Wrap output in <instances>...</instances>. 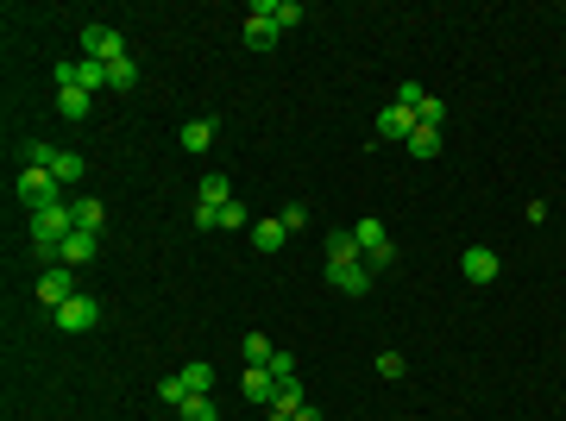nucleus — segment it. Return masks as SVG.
Instances as JSON below:
<instances>
[{"label":"nucleus","mask_w":566,"mask_h":421,"mask_svg":"<svg viewBox=\"0 0 566 421\" xmlns=\"http://www.w3.org/2000/svg\"><path fill=\"white\" fill-rule=\"evenodd\" d=\"M70 295H82L70 265H51V271H38V302H44V308H63Z\"/></svg>","instance_id":"obj_6"},{"label":"nucleus","mask_w":566,"mask_h":421,"mask_svg":"<svg viewBox=\"0 0 566 421\" xmlns=\"http://www.w3.org/2000/svg\"><path fill=\"white\" fill-rule=\"evenodd\" d=\"M133 82H139V63H133V57H120V63H108V89H114V95H127Z\"/></svg>","instance_id":"obj_22"},{"label":"nucleus","mask_w":566,"mask_h":421,"mask_svg":"<svg viewBox=\"0 0 566 421\" xmlns=\"http://www.w3.org/2000/svg\"><path fill=\"white\" fill-rule=\"evenodd\" d=\"M403 371H410V359H403V352H378V378H391V384H397Z\"/></svg>","instance_id":"obj_29"},{"label":"nucleus","mask_w":566,"mask_h":421,"mask_svg":"<svg viewBox=\"0 0 566 421\" xmlns=\"http://www.w3.org/2000/svg\"><path fill=\"white\" fill-rule=\"evenodd\" d=\"M459 271H466V283H491L497 277V252H491V246H466Z\"/></svg>","instance_id":"obj_10"},{"label":"nucleus","mask_w":566,"mask_h":421,"mask_svg":"<svg viewBox=\"0 0 566 421\" xmlns=\"http://www.w3.org/2000/svg\"><path fill=\"white\" fill-rule=\"evenodd\" d=\"M252 13H265V19H271L278 32H289V25H302V19H308V13H302L296 0H252Z\"/></svg>","instance_id":"obj_11"},{"label":"nucleus","mask_w":566,"mask_h":421,"mask_svg":"<svg viewBox=\"0 0 566 421\" xmlns=\"http://www.w3.org/2000/svg\"><path fill=\"white\" fill-rule=\"evenodd\" d=\"M57 108H63V120H89L95 95H89V89H70V82H57Z\"/></svg>","instance_id":"obj_14"},{"label":"nucleus","mask_w":566,"mask_h":421,"mask_svg":"<svg viewBox=\"0 0 566 421\" xmlns=\"http://www.w3.org/2000/svg\"><path fill=\"white\" fill-rule=\"evenodd\" d=\"M214 145V120H189L183 126V151H208Z\"/></svg>","instance_id":"obj_25"},{"label":"nucleus","mask_w":566,"mask_h":421,"mask_svg":"<svg viewBox=\"0 0 566 421\" xmlns=\"http://www.w3.org/2000/svg\"><path fill=\"white\" fill-rule=\"evenodd\" d=\"M403 145H410V157H422V164L428 157H440V133H434V126H416Z\"/></svg>","instance_id":"obj_21"},{"label":"nucleus","mask_w":566,"mask_h":421,"mask_svg":"<svg viewBox=\"0 0 566 421\" xmlns=\"http://www.w3.org/2000/svg\"><path fill=\"white\" fill-rule=\"evenodd\" d=\"M271 378H278V384H289V378H302V371H296V359H289V352H278V359H271Z\"/></svg>","instance_id":"obj_33"},{"label":"nucleus","mask_w":566,"mask_h":421,"mask_svg":"<svg viewBox=\"0 0 566 421\" xmlns=\"http://www.w3.org/2000/svg\"><path fill=\"white\" fill-rule=\"evenodd\" d=\"M51 321H57V327H63V333H89V327H95V321H101V302H95V295H89V289H82V295H70V302H63V308H51Z\"/></svg>","instance_id":"obj_4"},{"label":"nucleus","mask_w":566,"mask_h":421,"mask_svg":"<svg viewBox=\"0 0 566 421\" xmlns=\"http://www.w3.org/2000/svg\"><path fill=\"white\" fill-rule=\"evenodd\" d=\"M176 378L189 384V397H208V390H214V365H208V359H189Z\"/></svg>","instance_id":"obj_17"},{"label":"nucleus","mask_w":566,"mask_h":421,"mask_svg":"<svg viewBox=\"0 0 566 421\" xmlns=\"http://www.w3.org/2000/svg\"><path fill=\"white\" fill-rule=\"evenodd\" d=\"M422 101H428V89H416V82H397V108H410V114H416Z\"/></svg>","instance_id":"obj_31"},{"label":"nucleus","mask_w":566,"mask_h":421,"mask_svg":"<svg viewBox=\"0 0 566 421\" xmlns=\"http://www.w3.org/2000/svg\"><path fill=\"white\" fill-rule=\"evenodd\" d=\"M202 201H208V208H227V201H233V189H227V176H221V170H208V176H202Z\"/></svg>","instance_id":"obj_23"},{"label":"nucleus","mask_w":566,"mask_h":421,"mask_svg":"<svg viewBox=\"0 0 566 421\" xmlns=\"http://www.w3.org/2000/svg\"><path fill=\"white\" fill-rule=\"evenodd\" d=\"M283 239H289L283 220H252V246H259V252H283Z\"/></svg>","instance_id":"obj_18"},{"label":"nucleus","mask_w":566,"mask_h":421,"mask_svg":"<svg viewBox=\"0 0 566 421\" xmlns=\"http://www.w3.org/2000/svg\"><path fill=\"white\" fill-rule=\"evenodd\" d=\"M327 277L340 295H372V265L365 258H353V265H327Z\"/></svg>","instance_id":"obj_8"},{"label":"nucleus","mask_w":566,"mask_h":421,"mask_svg":"<svg viewBox=\"0 0 566 421\" xmlns=\"http://www.w3.org/2000/svg\"><path fill=\"white\" fill-rule=\"evenodd\" d=\"M157 397H164V409H183V403H189V384H183V378H164Z\"/></svg>","instance_id":"obj_28"},{"label":"nucleus","mask_w":566,"mask_h":421,"mask_svg":"<svg viewBox=\"0 0 566 421\" xmlns=\"http://www.w3.org/2000/svg\"><path fill=\"white\" fill-rule=\"evenodd\" d=\"M410 133H416V114H410V108H397V101H391V108H384V114H378V139H410Z\"/></svg>","instance_id":"obj_12"},{"label":"nucleus","mask_w":566,"mask_h":421,"mask_svg":"<svg viewBox=\"0 0 566 421\" xmlns=\"http://www.w3.org/2000/svg\"><path fill=\"white\" fill-rule=\"evenodd\" d=\"M296 421H321V409H315V403H302V409H296Z\"/></svg>","instance_id":"obj_34"},{"label":"nucleus","mask_w":566,"mask_h":421,"mask_svg":"<svg viewBox=\"0 0 566 421\" xmlns=\"http://www.w3.org/2000/svg\"><path fill=\"white\" fill-rule=\"evenodd\" d=\"M214 227H221V233H233V227H246V208H240V201H227V208H221V220H214Z\"/></svg>","instance_id":"obj_32"},{"label":"nucleus","mask_w":566,"mask_h":421,"mask_svg":"<svg viewBox=\"0 0 566 421\" xmlns=\"http://www.w3.org/2000/svg\"><path fill=\"white\" fill-rule=\"evenodd\" d=\"M19 201L38 214V208H51V201H63V182L51 176V170H19Z\"/></svg>","instance_id":"obj_3"},{"label":"nucleus","mask_w":566,"mask_h":421,"mask_svg":"<svg viewBox=\"0 0 566 421\" xmlns=\"http://www.w3.org/2000/svg\"><path fill=\"white\" fill-rule=\"evenodd\" d=\"M82 57H95V63H120V57H127V38H120L114 25H82Z\"/></svg>","instance_id":"obj_5"},{"label":"nucleus","mask_w":566,"mask_h":421,"mask_svg":"<svg viewBox=\"0 0 566 421\" xmlns=\"http://www.w3.org/2000/svg\"><path fill=\"white\" fill-rule=\"evenodd\" d=\"M70 208H76V233H101V220H108V214H101V201H95V195H82V201H70Z\"/></svg>","instance_id":"obj_20"},{"label":"nucleus","mask_w":566,"mask_h":421,"mask_svg":"<svg viewBox=\"0 0 566 421\" xmlns=\"http://www.w3.org/2000/svg\"><path fill=\"white\" fill-rule=\"evenodd\" d=\"M240 352H246V365H271V359H278V346H271L265 333H246V340H240Z\"/></svg>","instance_id":"obj_24"},{"label":"nucleus","mask_w":566,"mask_h":421,"mask_svg":"<svg viewBox=\"0 0 566 421\" xmlns=\"http://www.w3.org/2000/svg\"><path fill=\"white\" fill-rule=\"evenodd\" d=\"M278 220H283V227H289V233H302V227H315V214H308L302 201H289V208H283Z\"/></svg>","instance_id":"obj_30"},{"label":"nucleus","mask_w":566,"mask_h":421,"mask_svg":"<svg viewBox=\"0 0 566 421\" xmlns=\"http://www.w3.org/2000/svg\"><path fill=\"white\" fill-rule=\"evenodd\" d=\"M353 239H359V258H365L372 271L397 265V239L384 233V220H353Z\"/></svg>","instance_id":"obj_2"},{"label":"nucleus","mask_w":566,"mask_h":421,"mask_svg":"<svg viewBox=\"0 0 566 421\" xmlns=\"http://www.w3.org/2000/svg\"><path fill=\"white\" fill-rule=\"evenodd\" d=\"M51 176H57V182H82V176H89V164H82L76 151H57V157H51Z\"/></svg>","instance_id":"obj_19"},{"label":"nucleus","mask_w":566,"mask_h":421,"mask_svg":"<svg viewBox=\"0 0 566 421\" xmlns=\"http://www.w3.org/2000/svg\"><path fill=\"white\" fill-rule=\"evenodd\" d=\"M95 246H101V233H70V239H63V265H70V271L95 265Z\"/></svg>","instance_id":"obj_13"},{"label":"nucleus","mask_w":566,"mask_h":421,"mask_svg":"<svg viewBox=\"0 0 566 421\" xmlns=\"http://www.w3.org/2000/svg\"><path fill=\"white\" fill-rule=\"evenodd\" d=\"M278 38H283V32L265 19V13H246V51H271Z\"/></svg>","instance_id":"obj_16"},{"label":"nucleus","mask_w":566,"mask_h":421,"mask_svg":"<svg viewBox=\"0 0 566 421\" xmlns=\"http://www.w3.org/2000/svg\"><path fill=\"white\" fill-rule=\"evenodd\" d=\"M321 246H327V265H353V258H359V239H353V227H334Z\"/></svg>","instance_id":"obj_15"},{"label":"nucleus","mask_w":566,"mask_h":421,"mask_svg":"<svg viewBox=\"0 0 566 421\" xmlns=\"http://www.w3.org/2000/svg\"><path fill=\"white\" fill-rule=\"evenodd\" d=\"M176 416H183V421H221V409H214V397H189Z\"/></svg>","instance_id":"obj_26"},{"label":"nucleus","mask_w":566,"mask_h":421,"mask_svg":"<svg viewBox=\"0 0 566 421\" xmlns=\"http://www.w3.org/2000/svg\"><path fill=\"white\" fill-rule=\"evenodd\" d=\"M440 120H447V101H440V95H428L422 108H416V126H434V133H440Z\"/></svg>","instance_id":"obj_27"},{"label":"nucleus","mask_w":566,"mask_h":421,"mask_svg":"<svg viewBox=\"0 0 566 421\" xmlns=\"http://www.w3.org/2000/svg\"><path fill=\"white\" fill-rule=\"evenodd\" d=\"M57 82H70V89H89V95H101V89H108V63H95V57H76V63H63V70H57Z\"/></svg>","instance_id":"obj_7"},{"label":"nucleus","mask_w":566,"mask_h":421,"mask_svg":"<svg viewBox=\"0 0 566 421\" xmlns=\"http://www.w3.org/2000/svg\"><path fill=\"white\" fill-rule=\"evenodd\" d=\"M70 233H76V208H63V201H51V208L32 214V252L44 258V271L63 265V239Z\"/></svg>","instance_id":"obj_1"},{"label":"nucleus","mask_w":566,"mask_h":421,"mask_svg":"<svg viewBox=\"0 0 566 421\" xmlns=\"http://www.w3.org/2000/svg\"><path fill=\"white\" fill-rule=\"evenodd\" d=\"M240 397H246V403H259V409H271V397H278V378H271V365H246V378H240Z\"/></svg>","instance_id":"obj_9"}]
</instances>
